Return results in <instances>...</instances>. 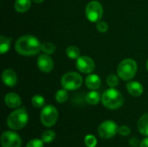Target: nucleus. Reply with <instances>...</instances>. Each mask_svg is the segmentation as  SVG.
<instances>
[{"label":"nucleus","mask_w":148,"mask_h":147,"mask_svg":"<svg viewBox=\"0 0 148 147\" xmlns=\"http://www.w3.org/2000/svg\"><path fill=\"white\" fill-rule=\"evenodd\" d=\"M55 99L58 103H64L68 101L69 99V93L68 90L62 88V89H59L55 95Z\"/></svg>","instance_id":"nucleus-20"},{"label":"nucleus","mask_w":148,"mask_h":147,"mask_svg":"<svg viewBox=\"0 0 148 147\" xmlns=\"http://www.w3.org/2000/svg\"><path fill=\"white\" fill-rule=\"evenodd\" d=\"M96 29H97L98 31H100L101 33L107 32L108 29V24L106 22L100 20V21H98L96 23Z\"/></svg>","instance_id":"nucleus-27"},{"label":"nucleus","mask_w":148,"mask_h":147,"mask_svg":"<svg viewBox=\"0 0 148 147\" xmlns=\"http://www.w3.org/2000/svg\"><path fill=\"white\" fill-rule=\"evenodd\" d=\"M2 147H21L22 139L13 131H6L1 136Z\"/></svg>","instance_id":"nucleus-9"},{"label":"nucleus","mask_w":148,"mask_h":147,"mask_svg":"<svg viewBox=\"0 0 148 147\" xmlns=\"http://www.w3.org/2000/svg\"><path fill=\"white\" fill-rule=\"evenodd\" d=\"M84 143L87 147H95L97 146V139L93 134H88L84 138Z\"/></svg>","instance_id":"nucleus-25"},{"label":"nucleus","mask_w":148,"mask_h":147,"mask_svg":"<svg viewBox=\"0 0 148 147\" xmlns=\"http://www.w3.org/2000/svg\"><path fill=\"white\" fill-rule=\"evenodd\" d=\"M82 77L76 72H69L65 74L61 80L62 88L68 91L78 89L82 84Z\"/></svg>","instance_id":"nucleus-5"},{"label":"nucleus","mask_w":148,"mask_h":147,"mask_svg":"<svg viewBox=\"0 0 148 147\" xmlns=\"http://www.w3.org/2000/svg\"><path fill=\"white\" fill-rule=\"evenodd\" d=\"M43 141L40 139H31L30 141L28 142V144L26 145V147H44L43 146Z\"/></svg>","instance_id":"nucleus-28"},{"label":"nucleus","mask_w":148,"mask_h":147,"mask_svg":"<svg viewBox=\"0 0 148 147\" xmlns=\"http://www.w3.org/2000/svg\"><path fill=\"white\" fill-rule=\"evenodd\" d=\"M118 133V126L113 120H105L98 127V134L102 139H111Z\"/></svg>","instance_id":"nucleus-8"},{"label":"nucleus","mask_w":148,"mask_h":147,"mask_svg":"<svg viewBox=\"0 0 148 147\" xmlns=\"http://www.w3.org/2000/svg\"><path fill=\"white\" fill-rule=\"evenodd\" d=\"M30 6L31 0H16L14 3V8L19 13H24L28 11Z\"/></svg>","instance_id":"nucleus-16"},{"label":"nucleus","mask_w":148,"mask_h":147,"mask_svg":"<svg viewBox=\"0 0 148 147\" xmlns=\"http://www.w3.org/2000/svg\"><path fill=\"white\" fill-rule=\"evenodd\" d=\"M56 139V133L53 130H46L41 135V139L44 144L51 143Z\"/></svg>","instance_id":"nucleus-21"},{"label":"nucleus","mask_w":148,"mask_h":147,"mask_svg":"<svg viewBox=\"0 0 148 147\" xmlns=\"http://www.w3.org/2000/svg\"><path fill=\"white\" fill-rule=\"evenodd\" d=\"M10 42H11V38L5 36H0V53L1 54H5L9 51L10 48Z\"/></svg>","instance_id":"nucleus-19"},{"label":"nucleus","mask_w":148,"mask_h":147,"mask_svg":"<svg viewBox=\"0 0 148 147\" xmlns=\"http://www.w3.org/2000/svg\"><path fill=\"white\" fill-rule=\"evenodd\" d=\"M56 45L50 42H45L42 43V51H43L47 55H51L56 51Z\"/></svg>","instance_id":"nucleus-24"},{"label":"nucleus","mask_w":148,"mask_h":147,"mask_svg":"<svg viewBox=\"0 0 148 147\" xmlns=\"http://www.w3.org/2000/svg\"><path fill=\"white\" fill-rule=\"evenodd\" d=\"M140 142L139 139H136V138H132V139H129V145H130L131 146L137 147L140 146Z\"/></svg>","instance_id":"nucleus-30"},{"label":"nucleus","mask_w":148,"mask_h":147,"mask_svg":"<svg viewBox=\"0 0 148 147\" xmlns=\"http://www.w3.org/2000/svg\"><path fill=\"white\" fill-rule=\"evenodd\" d=\"M140 147H148V138L144 139L140 142Z\"/></svg>","instance_id":"nucleus-31"},{"label":"nucleus","mask_w":148,"mask_h":147,"mask_svg":"<svg viewBox=\"0 0 148 147\" xmlns=\"http://www.w3.org/2000/svg\"><path fill=\"white\" fill-rule=\"evenodd\" d=\"M66 55L70 59H78L80 57V49L76 46H69L66 49Z\"/></svg>","instance_id":"nucleus-22"},{"label":"nucleus","mask_w":148,"mask_h":147,"mask_svg":"<svg viewBox=\"0 0 148 147\" xmlns=\"http://www.w3.org/2000/svg\"><path fill=\"white\" fill-rule=\"evenodd\" d=\"M35 3H42L44 0H33Z\"/></svg>","instance_id":"nucleus-32"},{"label":"nucleus","mask_w":148,"mask_h":147,"mask_svg":"<svg viewBox=\"0 0 148 147\" xmlns=\"http://www.w3.org/2000/svg\"><path fill=\"white\" fill-rule=\"evenodd\" d=\"M86 16L88 21L92 23H97L100 21L103 15V8L102 5L98 1H91L89 2L85 9Z\"/></svg>","instance_id":"nucleus-7"},{"label":"nucleus","mask_w":148,"mask_h":147,"mask_svg":"<svg viewBox=\"0 0 148 147\" xmlns=\"http://www.w3.org/2000/svg\"><path fill=\"white\" fill-rule=\"evenodd\" d=\"M2 80L3 82L7 86V87H14L16 86L17 82V76L14 70L10 68H7L3 70L2 74Z\"/></svg>","instance_id":"nucleus-12"},{"label":"nucleus","mask_w":148,"mask_h":147,"mask_svg":"<svg viewBox=\"0 0 148 147\" xmlns=\"http://www.w3.org/2000/svg\"><path fill=\"white\" fill-rule=\"evenodd\" d=\"M119 75H109L107 78V83L109 88H115L119 84Z\"/></svg>","instance_id":"nucleus-26"},{"label":"nucleus","mask_w":148,"mask_h":147,"mask_svg":"<svg viewBox=\"0 0 148 147\" xmlns=\"http://www.w3.org/2000/svg\"><path fill=\"white\" fill-rule=\"evenodd\" d=\"M147 70H148V60H147Z\"/></svg>","instance_id":"nucleus-33"},{"label":"nucleus","mask_w":148,"mask_h":147,"mask_svg":"<svg viewBox=\"0 0 148 147\" xmlns=\"http://www.w3.org/2000/svg\"><path fill=\"white\" fill-rule=\"evenodd\" d=\"M118 133L121 135V136H129L131 133V130L127 126H121L118 127Z\"/></svg>","instance_id":"nucleus-29"},{"label":"nucleus","mask_w":148,"mask_h":147,"mask_svg":"<svg viewBox=\"0 0 148 147\" xmlns=\"http://www.w3.org/2000/svg\"><path fill=\"white\" fill-rule=\"evenodd\" d=\"M138 130L142 135L148 136V113L142 115L139 120Z\"/></svg>","instance_id":"nucleus-17"},{"label":"nucleus","mask_w":148,"mask_h":147,"mask_svg":"<svg viewBox=\"0 0 148 147\" xmlns=\"http://www.w3.org/2000/svg\"><path fill=\"white\" fill-rule=\"evenodd\" d=\"M101 102L105 107L114 110L120 108L123 105L124 98L120 91L114 88H110L103 93L101 96Z\"/></svg>","instance_id":"nucleus-2"},{"label":"nucleus","mask_w":148,"mask_h":147,"mask_svg":"<svg viewBox=\"0 0 148 147\" xmlns=\"http://www.w3.org/2000/svg\"><path fill=\"white\" fill-rule=\"evenodd\" d=\"M31 104L33 107H36V108H40L42 107L45 104V100L43 98V96L42 95H34L31 99Z\"/></svg>","instance_id":"nucleus-23"},{"label":"nucleus","mask_w":148,"mask_h":147,"mask_svg":"<svg viewBox=\"0 0 148 147\" xmlns=\"http://www.w3.org/2000/svg\"><path fill=\"white\" fill-rule=\"evenodd\" d=\"M127 89L128 93L134 97L140 96L144 91V88H143V86L141 85V83L139 81H129L127 84Z\"/></svg>","instance_id":"nucleus-14"},{"label":"nucleus","mask_w":148,"mask_h":147,"mask_svg":"<svg viewBox=\"0 0 148 147\" xmlns=\"http://www.w3.org/2000/svg\"><path fill=\"white\" fill-rule=\"evenodd\" d=\"M85 84L88 87V88L91 90H96L101 87V80L98 75L95 74H90L87 76L85 80Z\"/></svg>","instance_id":"nucleus-15"},{"label":"nucleus","mask_w":148,"mask_h":147,"mask_svg":"<svg viewBox=\"0 0 148 147\" xmlns=\"http://www.w3.org/2000/svg\"><path fill=\"white\" fill-rule=\"evenodd\" d=\"M86 101L88 104H90V105H97L100 101L101 100V97L100 95V94L95 90L93 91H90L86 95Z\"/></svg>","instance_id":"nucleus-18"},{"label":"nucleus","mask_w":148,"mask_h":147,"mask_svg":"<svg viewBox=\"0 0 148 147\" xmlns=\"http://www.w3.org/2000/svg\"><path fill=\"white\" fill-rule=\"evenodd\" d=\"M37 66L43 73H49L54 68V62L49 55H41L37 59Z\"/></svg>","instance_id":"nucleus-11"},{"label":"nucleus","mask_w":148,"mask_h":147,"mask_svg":"<svg viewBox=\"0 0 148 147\" xmlns=\"http://www.w3.org/2000/svg\"><path fill=\"white\" fill-rule=\"evenodd\" d=\"M58 120L57 109L52 106H45L40 113V120L44 126L51 127L53 126Z\"/></svg>","instance_id":"nucleus-6"},{"label":"nucleus","mask_w":148,"mask_h":147,"mask_svg":"<svg viewBox=\"0 0 148 147\" xmlns=\"http://www.w3.org/2000/svg\"><path fill=\"white\" fill-rule=\"evenodd\" d=\"M75 66L77 69L83 74H91L95 68V64L93 59L87 55H82L76 59Z\"/></svg>","instance_id":"nucleus-10"},{"label":"nucleus","mask_w":148,"mask_h":147,"mask_svg":"<svg viewBox=\"0 0 148 147\" xmlns=\"http://www.w3.org/2000/svg\"><path fill=\"white\" fill-rule=\"evenodd\" d=\"M15 49L19 55L31 56L38 54L42 50V43L36 36L25 35L16 40Z\"/></svg>","instance_id":"nucleus-1"},{"label":"nucleus","mask_w":148,"mask_h":147,"mask_svg":"<svg viewBox=\"0 0 148 147\" xmlns=\"http://www.w3.org/2000/svg\"><path fill=\"white\" fill-rule=\"evenodd\" d=\"M4 103L10 108H17L22 104V100L19 95L15 93H9L4 97Z\"/></svg>","instance_id":"nucleus-13"},{"label":"nucleus","mask_w":148,"mask_h":147,"mask_svg":"<svg viewBox=\"0 0 148 147\" xmlns=\"http://www.w3.org/2000/svg\"><path fill=\"white\" fill-rule=\"evenodd\" d=\"M137 68V62L131 58H127L121 62L117 68V74L123 81H129L135 76Z\"/></svg>","instance_id":"nucleus-4"},{"label":"nucleus","mask_w":148,"mask_h":147,"mask_svg":"<svg viewBox=\"0 0 148 147\" xmlns=\"http://www.w3.org/2000/svg\"><path fill=\"white\" fill-rule=\"evenodd\" d=\"M29 120V115L25 108H17L13 111L7 118V126L14 131L23 128Z\"/></svg>","instance_id":"nucleus-3"}]
</instances>
